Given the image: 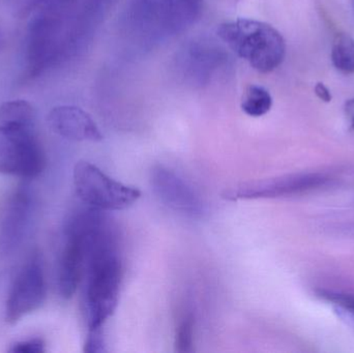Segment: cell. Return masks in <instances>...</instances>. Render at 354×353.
<instances>
[{
	"label": "cell",
	"instance_id": "1",
	"mask_svg": "<svg viewBox=\"0 0 354 353\" xmlns=\"http://www.w3.org/2000/svg\"><path fill=\"white\" fill-rule=\"evenodd\" d=\"M83 278L87 336H103L104 325L118 307L122 279L113 225L97 234L89 244Z\"/></svg>",
	"mask_w": 354,
	"mask_h": 353
},
{
	"label": "cell",
	"instance_id": "2",
	"mask_svg": "<svg viewBox=\"0 0 354 353\" xmlns=\"http://www.w3.org/2000/svg\"><path fill=\"white\" fill-rule=\"evenodd\" d=\"M37 134V112L29 102L12 99L0 106V174L32 178L45 168Z\"/></svg>",
	"mask_w": 354,
	"mask_h": 353
},
{
	"label": "cell",
	"instance_id": "3",
	"mask_svg": "<svg viewBox=\"0 0 354 353\" xmlns=\"http://www.w3.org/2000/svg\"><path fill=\"white\" fill-rule=\"evenodd\" d=\"M216 33L237 56L261 74L272 72L284 61L286 41L268 23L236 19L221 24Z\"/></svg>",
	"mask_w": 354,
	"mask_h": 353
},
{
	"label": "cell",
	"instance_id": "4",
	"mask_svg": "<svg viewBox=\"0 0 354 353\" xmlns=\"http://www.w3.org/2000/svg\"><path fill=\"white\" fill-rule=\"evenodd\" d=\"M73 178L80 200L86 207L99 211L128 209L141 196L138 189L112 180L89 162L79 161L75 166Z\"/></svg>",
	"mask_w": 354,
	"mask_h": 353
},
{
	"label": "cell",
	"instance_id": "5",
	"mask_svg": "<svg viewBox=\"0 0 354 353\" xmlns=\"http://www.w3.org/2000/svg\"><path fill=\"white\" fill-rule=\"evenodd\" d=\"M330 180L328 174L320 172L286 174L233 187L223 193V198L237 201L295 196L326 186Z\"/></svg>",
	"mask_w": 354,
	"mask_h": 353
},
{
	"label": "cell",
	"instance_id": "6",
	"mask_svg": "<svg viewBox=\"0 0 354 353\" xmlns=\"http://www.w3.org/2000/svg\"><path fill=\"white\" fill-rule=\"evenodd\" d=\"M58 8H37V16L31 21L27 39L29 76H39L57 59L62 47V23L57 17Z\"/></svg>",
	"mask_w": 354,
	"mask_h": 353
},
{
	"label": "cell",
	"instance_id": "7",
	"mask_svg": "<svg viewBox=\"0 0 354 353\" xmlns=\"http://www.w3.org/2000/svg\"><path fill=\"white\" fill-rule=\"evenodd\" d=\"M46 292L43 265L35 253L21 267L12 282L6 304V323L15 325L41 308Z\"/></svg>",
	"mask_w": 354,
	"mask_h": 353
},
{
	"label": "cell",
	"instance_id": "8",
	"mask_svg": "<svg viewBox=\"0 0 354 353\" xmlns=\"http://www.w3.org/2000/svg\"><path fill=\"white\" fill-rule=\"evenodd\" d=\"M151 182L153 192L170 209L191 217L203 213V202L187 182L164 166L151 170Z\"/></svg>",
	"mask_w": 354,
	"mask_h": 353
},
{
	"label": "cell",
	"instance_id": "9",
	"mask_svg": "<svg viewBox=\"0 0 354 353\" xmlns=\"http://www.w3.org/2000/svg\"><path fill=\"white\" fill-rule=\"evenodd\" d=\"M66 242L60 258L58 287L62 298H71L84 277L86 267V233L77 226L66 224Z\"/></svg>",
	"mask_w": 354,
	"mask_h": 353
},
{
	"label": "cell",
	"instance_id": "10",
	"mask_svg": "<svg viewBox=\"0 0 354 353\" xmlns=\"http://www.w3.org/2000/svg\"><path fill=\"white\" fill-rule=\"evenodd\" d=\"M31 198L26 189L15 190L0 213V253L12 252L22 242L30 216Z\"/></svg>",
	"mask_w": 354,
	"mask_h": 353
},
{
	"label": "cell",
	"instance_id": "11",
	"mask_svg": "<svg viewBox=\"0 0 354 353\" xmlns=\"http://www.w3.org/2000/svg\"><path fill=\"white\" fill-rule=\"evenodd\" d=\"M48 122L54 133L73 141L103 140V135L88 113L75 106L62 105L53 108Z\"/></svg>",
	"mask_w": 354,
	"mask_h": 353
},
{
	"label": "cell",
	"instance_id": "12",
	"mask_svg": "<svg viewBox=\"0 0 354 353\" xmlns=\"http://www.w3.org/2000/svg\"><path fill=\"white\" fill-rule=\"evenodd\" d=\"M241 110L251 117L266 115L272 107L270 91L259 85H248L241 101Z\"/></svg>",
	"mask_w": 354,
	"mask_h": 353
},
{
	"label": "cell",
	"instance_id": "13",
	"mask_svg": "<svg viewBox=\"0 0 354 353\" xmlns=\"http://www.w3.org/2000/svg\"><path fill=\"white\" fill-rule=\"evenodd\" d=\"M332 62L345 75L354 74V39L347 33H338L332 46Z\"/></svg>",
	"mask_w": 354,
	"mask_h": 353
},
{
	"label": "cell",
	"instance_id": "14",
	"mask_svg": "<svg viewBox=\"0 0 354 353\" xmlns=\"http://www.w3.org/2000/svg\"><path fill=\"white\" fill-rule=\"evenodd\" d=\"M194 327H195V321L192 314L185 315L179 321L176 335V350L177 352H193Z\"/></svg>",
	"mask_w": 354,
	"mask_h": 353
},
{
	"label": "cell",
	"instance_id": "15",
	"mask_svg": "<svg viewBox=\"0 0 354 353\" xmlns=\"http://www.w3.org/2000/svg\"><path fill=\"white\" fill-rule=\"evenodd\" d=\"M318 296L333 303L337 307V310L354 321V296L328 290H319Z\"/></svg>",
	"mask_w": 354,
	"mask_h": 353
},
{
	"label": "cell",
	"instance_id": "16",
	"mask_svg": "<svg viewBox=\"0 0 354 353\" xmlns=\"http://www.w3.org/2000/svg\"><path fill=\"white\" fill-rule=\"evenodd\" d=\"M8 352L12 353H41L46 352V344L39 338L22 340L10 345Z\"/></svg>",
	"mask_w": 354,
	"mask_h": 353
},
{
	"label": "cell",
	"instance_id": "17",
	"mask_svg": "<svg viewBox=\"0 0 354 353\" xmlns=\"http://www.w3.org/2000/svg\"><path fill=\"white\" fill-rule=\"evenodd\" d=\"M314 91H315V95H317L318 99L324 102V103H330L333 99L332 93L324 83H317L314 87Z\"/></svg>",
	"mask_w": 354,
	"mask_h": 353
},
{
	"label": "cell",
	"instance_id": "18",
	"mask_svg": "<svg viewBox=\"0 0 354 353\" xmlns=\"http://www.w3.org/2000/svg\"><path fill=\"white\" fill-rule=\"evenodd\" d=\"M344 112L345 115L351 122V128L354 130V97L346 101L344 105Z\"/></svg>",
	"mask_w": 354,
	"mask_h": 353
},
{
	"label": "cell",
	"instance_id": "19",
	"mask_svg": "<svg viewBox=\"0 0 354 353\" xmlns=\"http://www.w3.org/2000/svg\"><path fill=\"white\" fill-rule=\"evenodd\" d=\"M351 4H353V8L354 12V0H351Z\"/></svg>",
	"mask_w": 354,
	"mask_h": 353
}]
</instances>
